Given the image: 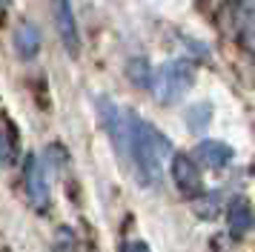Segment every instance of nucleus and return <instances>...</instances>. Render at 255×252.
<instances>
[{
  "instance_id": "1",
  "label": "nucleus",
  "mask_w": 255,
  "mask_h": 252,
  "mask_svg": "<svg viewBox=\"0 0 255 252\" xmlns=\"http://www.w3.org/2000/svg\"><path fill=\"white\" fill-rule=\"evenodd\" d=\"M169 140L152 124L129 115V158L143 186H158L163 178V158L169 155Z\"/></svg>"
},
{
  "instance_id": "2",
  "label": "nucleus",
  "mask_w": 255,
  "mask_h": 252,
  "mask_svg": "<svg viewBox=\"0 0 255 252\" xmlns=\"http://www.w3.org/2000/svg\"><path fill=\"white\" fill-rule=\"evenodd\" d=\"M192 80H195V69L189 60H169L152 75V89L161 103H175L189 92Z\"/></svg>"
},
{
  "instance_id": "3",
  "label": "nucleus",
  "mask_w": 255,
  "mask_h": 252,
  "mask_svg": "<svg viewBox=\"0 0 255 252\" xmlns=\"http://www.w3.org/2000/svg\"><path fill=\"white\" fill-rule=\"evenodd\" d=\"M98 115L101 124L106 126V132L112 137V143L121 155H129V115H124L109 98H98Z\"/></svg>"
},
{
  "instance_id": "4",
  "label": "nucleus",
  "mask_w": 255,
  "mask_h": 252,
  "mask_svg": "<svg viewBox=\"0 0 255 252\" xmlns=\"http://www.w3.org/2000/svg\"><path fill=\"white\" fill-rule=\"evenodd\" d=\"M52 6V17H55V29L60 34V43L69 52L72 57H78L81 52V32H78V20H75V11H72L69 0H49Z\"/></svg>"
},
{
  "instance_id": "5",
  "label": "nucleus",
  "mask_w": 255,
  "mask_h": 252,
  "mask_svg": "<svg viewBox=\"0 0 255 252\" xmlns=\"http://www.w3.org/2000/svg\"><path fill=\"white\" fill-rule=\"evenodd\" d=\"M23 183H26V195H29V201H32L37 209H46V204H49L46 172H43V166H40V160H37L35 155H29V158H26Z\"/></svg>"
},
{
  "instance_id": "6",
  "label": "nucleus",
  "mask_w": 255,
  "mask_h": 252,
  "mask_svg": "<svg viewBox=\"0 0 255 252\" xmlns=\"http://www.w3.org/2000/svg\"><path fill=\"white\" fill-rule=\"evenodd\" d=\"M172 181L184 195L201 192V172H198V163L189 158V155H184V152H178L172 158Z\"/></svg>"
},
{
  "instance_id": "7",
  "label": "nucleus",
  "mask_w": 255,
  "mask_h": 252,
  "mask_svg": "<svg viewBox=\"0 0 255 252\" xmlns=\"http://www.w3.org/2000/svg\"><path fill=\"white\" fill-rule=\"evenodd\" d=\"M192 158L198 163L209 166V169H224L232 160V146L224 143V140H201L195 146V152H192Z\"/></svg>"
},
{
  "instance_id": "8",
  "label": "nucleus",
  "mask_w": 255,
  "mask_h": 252,
  "mask_svg": "<svg viewBox=\"0 0 255 252\" xmlns=\"http://www.w3.org/2000/svg\"><path fill=\"white\" fill-rule=\"evenodd\" d=\"M14 52L20 60H35L40 52V29L32 20H20L14 29Z\"/></svg>"
},
{
  "instance_id": "9",
  "label": "nucleus",
  "mask_w": 255,
  "mask_h": 252,
  "mask_svg": "<svg viewBox=\"0 0 255 252\" xmlns=\"http://www.w3.org/2000/svg\"><path fill=\"white\" fill-rule=\"evenodd\" d=\"M227 221H230V232L232 235H244L255 227V212L247 201H232L227 209Z\"/></svg>"
},
{
  "instance_id": "10",
  "label": "nucleus",
  "mask_w": 255,
  "mask_h": 252,
  "mask_svg": "<svg viewBox=\"0 0 255 252\" xmlns=\"http://www.w3.org/2000/svg\"><path fill=\"white\" fill-rule=\"evenodd\" d=\"M127 78L132 86H138V89H149L152 86V69L149 63L143 60V57H132L127 63Z\"/></svg>"
},
{
  "instance_id": "11",
  "label": "nucleus",
  "mask_w": 255,
  "mask_h": 252,
  "mask_svg": "<svg viewBox=\"0 0 255 252\" xmlns=\"http://www.w3.org/2000/svg\"><path fill=\"white\" fill-rule=\"evenodd\" d=\"M209 118H212L209 103H195V106L186 109V126H189L192 132H204L207 124H209Z\"/></svg>"
},
{
  "instance_id": "12",
  "label": "nucleus",
  "mask_w": 255,
  "mask_h": 252,
  "mask_svg": "<svg viewBox=\"0 0 255 252\" xmlns=\"http://www.w3.org/2000/svg\"><path fill=\"white\" fill-rule=\"evenodd\" d=\"M14 160V129L9 126V132L0 126V166H9Z\"/></svg>"
},
{
  "instance_id": "13",
  "label": "nucleus",
  "mask_w": 255,
  "mask_h": 252,
  "mask_svg": "<svg viewBox=\"0 0 255 252\" xmlns=\"http://www.w3.org/2000/svg\"><path fill=\"white\" fill-rule=\"evenodd\" d=\"M218 206H221L218 195H207V198H201V201L195 204V209H198V215L201 218H215L218 215Z\"/></svg>"
},
{
  "instance_id": "14",
  "label": "nucleus",
  "mask_w": 255,
  "mask_h": 252,
  "mask_svg": "<svg viewBox=\"0 0 255 252\" xmlns=\"http://www.w3.org/2000/svg\"><path fill=\"white\" fill-rule=\"evenodd\" d=\"M244 43L255 52V17H250V20L244 23Z\"/></svg>"
},
{
  "instance_id": "15",
  "label": "nucleus",
  "mask_w": 255,
  "mask_h": 252,
  "mask_svg": "<svg viewBox=\"0 0 255 252\" xmlns=\"http://www.w3.org/2000/svg\"><path fill=\"white\" fill-rule=\"evenodd\" d=\"M129 252H149V247H146V244H132V247H129Z\"/></svg>"
},
{
  "instance_id": "16",
  "label": "nucleus",
  "mask_w": 255,
  "mask_h": 252,
  "mask_svg": "<svg viewBox=\"0 0 255 252\" xmlns=\"http://www.w3.org/2000/svg\"><path fill=\"white\" fill-rule=\"evenodd\" d=\"M3 20H6V0H0V26H3Z\"/></svg>"
}]
</instances>
